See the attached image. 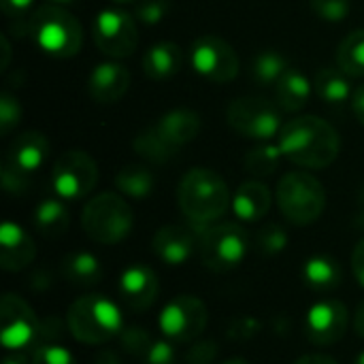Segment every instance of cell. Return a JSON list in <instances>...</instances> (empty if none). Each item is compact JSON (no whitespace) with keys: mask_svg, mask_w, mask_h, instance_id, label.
Listing matches in <instances>:
<instances>
[{"mask_svg":"<svg viewBox=\"0 0 364 364\" xmlns=\"http://www.w3.org/2000/svg\"><path fill=\"white\" fill-rule=\"evenodd\" d=\"M277 145L284 158L314 171L331 166L341 151L337 130L318 115H299L286 122L279 130Z\"/></svg>","mask_w":364,"mask_h":364,"instance_id":"6da1fadb","label":"cell"},{"mask_svg":"<svg viewBox=\"0 0 364 364\" xmlns=\"http://www.w3.org/2000/svg\"><path fill=\"white\" fill-rule=\"evenodd\" d=\"M177 203L190 226L198 232L215 224L232 207V196L220 173L194 166L179 181Z\"/></svg>","mask_w":364,"mask_h":364,"instance_id":"7a4b0ae2","label":"cell"},{"mask_svg":"<svg viewBox=\"0 0 364 364\" xmlns=\"http://www.w3.org/2000/svg\"><path fill=\"white\" fill-rule=\"evenodd\" d=\"M66 328L79 343L102 346L122 335V311L107 296L85 294L68 307Z\"/></svg>","mask_w":364,"mask_h":364,"instance_id":"3957f363","label":"cell"},{"mask_svg":"<svg viewBox=\"0 0 364 364\" xmlns=\"http://www.w3.org/2000/svg\"><path fill=\"white\" fill-rule=\"evenodd\" d=\"M34 45L51 58H75L83 45V28L79 19L58 4H41L30 28Z\"/></svg>","mask_w":364,"mask_h":364,"instance_id":"277c9868","label":"cell"},{"mask_svg":"<svg viewBox=\"0 0 364 364\" xmlns=\"http://www.w3.org/2000/svg\"><path fill=\"white\" fill-rule=\"evenodd\" d=\"M134 224V215L124 196L115 192H102L92 196L81 211L83 232L100 245L122 243Z\"/></svg>","mask_w":364,"mask_h":364,"instance_id":"5b68a950","label":"cell"},{"mask_svg":"<svg viewBox=\"0 0 364 364\" xmlns=\"http://www.w3.org/2000/svg\"><path fill=\"white\" fill-rule=\"evenodd\" d=\"M277 207L294 226H309L320 220L326 209L324 186L307 171H292L284 175L275 190Z\"/></svg>","mask_w":364,"mask_h":364,"instance_id":"8992f818","label":"cell"},{"mask_svg":"<svg viewBox=\"0 0 364 364\" xmlns=\"http://www.w3.org/2000/svg\"><path fill=\"white\" fill-rule=\"evenodd\" d=\"M250 250V235L241 224L215 222L198 230V252L203 264L213 273L237 269Z\"/></svg>","mask_w":364,"mask_h":364,"instance_id":"52a82bcc","label":"cell"},{"mask_svg":"<svg viewBox=\"0 0 364 364\" xmlns=\"http://www.w3.org/2000/svg\"><path fill=\"white\" fill-rule=\"evenodd\" d=\"M226 122L237 134L260 143L279 136V130L284 126L282 109L277 107V102L258 96L235 98L226 109Z\"/></svg>","mask_w":364,"mask_h":364,"instance_id":"ba28073f","label":"cell"},{"mask_svg":"<svg viewBox=\"0 0 364 364\" xmlns=\"http://www.w3.org/2000/svg\"><path fill=\"white\" fill-rule=\"evenodd\" d=\"M188 62L196 75L213 83H230L241 66L232 45L215 34L198 36L188 51Z\"/></svg>","mask_w":364,"mask_h":364,"instance_id":"9c48e42d","label":"cell"},{"mask_svg":"<svg viewBox=\"0 0 364 364\" xmlns=\"http://www.w3.org/2000/svg\"><path fill=\"white\" fill-rule=\"evenodd\" d=\"M98 181V166L87 151L70 149L55 158L51 166V188L58 198H85Z\"/></svg>","mask_w":364,"mask_h":364,"instance_id":"30bf717a","label":"cell"},{"mask_svg":"<svg viewBox=\"0 0 364 364\" xmlns=\"http://www.w3.org/2000/svg\"><path fill=\"white\" fill-rule=\"evenodd\" d=\"M94 45L100 53L122 60L130 58L139 45V30L136 21L130 13L122 9H102L98 11L94 26H92Z\"/></svg>","mask_w":364,"mask_h":364,"instance_id":"8fae6325","label":"cell"},{"mask_svg":"<svg viewBox=\"0 0 364 364\" xmlns=\"http://www.w3.org/2000/svg\"><path fill=\"white\" fill-rule=\"evenodd\" d=\"M209 322L207 305L194 294H179L168 301L160 314V333L175 343H188L198 339Z\"/></svg>","mask_w":364,"mask_h":364,"instance_id":"7c38bea8","label":"cell"},{"mask_svg":"<svg viewBox=\"0 0 364 364\" xmlns=\"http://www.w3.org/2000/svg\"><path fill=\"white\" fill-rule=\"evenodd\" d=\"M0 341L6 352H21L36 346L38 318L34 309L17 294L6 292L0 303Z\"/></svg>","mask_w":364,"mask_h":364,"instance_id":"4fadbf2b","label":"cell"},{"mask_svg":"<svg viewBox=\"0 0 364 364\" xmlns=\"http://www.w3.org/2000/svg\"><path fill=\"white\" fill-rule=\"evenodd\" d=\"M348 326H350L348 307L335 299H324L311 305L305 316V333L314 346H335L346 337Z\"/></svg>","mask_w":364,"mask_h":364,"instance_id":"5bb4252c","label":"cell"},{"mask_svg":"<svg viewBox=\"0 0 364 364\" xmlns=\"http://www.w3.org/2000/svg\"><path fill=\"white\" fill-rule=\"evenodd\" d=\"M49 151H51L49 139L38 130H28L11 141L2 164L19 175L30 177L32 173H36L45 166Z\"/></svg>","mask_w":364,"mask_h":364,"instance_id":"9a60e30c","label":"cell"},{"mask_svg":"<svg viewBox=\"0 0 364 364\" xmlns=\"http://www.w3.org/2000/svg\"><path fill=\"white\" fill-rule=\"evenodd\" d=\"M117 290L122 301L134 309V311H145L149 309L160 294V282L154 269H149L147 264H132L128 269L122 271L119 282H117Z\"/></svg>","mask_w":364,"mask_h":364,"instance_id":"2e32d148","label":"cell"},{"mask_svg":"<svg viewBox=\"0 0 364 364\" xmlns=\"http://www.w3.org/2000/svg\"><path fill=\"white\" fill-rule=\"evenodd\" d=\"M198 247V232L190 226H179V224H168L162 226L154 239H151V250L154 254L168 267H181Z\"/></svg>","mask_w":364,"mask_h":364,"instance_id":"e0dca14e","label":"cell"},{"mask_svg":"<svg viewBox=\"0 0 364 364\" xmlns=\"http://www.w3.org/2000/svg\"><path fill=\"white\" fill-rule=\"evenodd\" d=\"M130 87V70L119 62H100L87 77V94L98 105H115Z\"/></svg>","mask_w":364,"mask_h":364,"instance_id":"ac0fdd59","label":"cell"},{"mask_svg":"<svg viewBox=\"0 0 364 364\" xmlns=\"http://www.w3.org/2000/svg\"><path fill=\"white\" fill-rule=\"evenodd\" d=\"M36 258V245L32 237L15 222L0 226V267L6 273L28 269Z\"/></svg>","mask_w":364,"mask_h":364,"instance_id":"d6986e66","label":"cell"},{"mask_svg":"<svg viewBox=\"0 0 364 364\" xmlns=\"http://www.w3.org/2000/svg\"><path fill=\"white\" fill-rule=\"evenodd\" d=\"M271 205L273 194L258 179L243 181L232 194V211L241 222H260L271 211Z\"/></svg>","mask_w":364,"mask_h":364,"instance_id":"ffe728a7","label":"cell"},{"mask_svg":"<svg viewBox=\"0 0 364 364\" xmlns=\"http://www.w3.org/2000/svg\"><path fill=\"white\" fill-rule=\"evenodd\" d=\"M200 115L192 109H173L166 111L156 124L154 128L177 149H181L183 145L192 143L198 132H200Z\"/></svg>","mask_w":364,"mask_h":364,"instance_id":"44dd1931","label":"cell"},{"mask_svg":"<svg viewBox=\"0 0 364 364\" xmlns=\"http://www.w3.org/2000/svg\"><path fill=\"white\" fill-rule=\"evenodd\" d=\"M143 73L154 81H166L181 70L183 64V49L177 43L162 41L151 45L143 53Z\"/></svg>","mask_w":364,"mask_h":364,"instance_id":"7402d4cb","label":"cell"},{"mask_svg":"<svg viewBox=\"0 0 364 364\" xmlns=\"http://www.w3.org/2000/svg\"><path fill=\"white\" fill-rule=\"evenodd\" d=\"M32 224L45 239H60L70 226V211L64 198H45L32 211Z\"/></svg>","mask_w":364,"mask_h":364,"instance_id":"603a6c76","label":"cell"},{"mask_svg":"<svg viewBox=\"0 0 364 364\" xmlns=\"http://www.w3.org/2000/svg\"><path fill=\"white\" fill-rule=\"evenodd\" d=\"M311 81L296 68H288L286 75L275 85V102L286 113L301 111L311 96Z\"/></svg>","mask_w":364,"mask_h":364,"instance_id":"cb8c5ba5","label":"cell"},{"mask_svg":"<svg viewBox=\"0 0 364 364\" xmlns=\"http://www.w3.org/2000/svg\"><path fill=\"white\" fill-rule=\"evenodd\" d=\"M62 275L77 288H92L102 279L100 260L90 252H70L62 260Z\"/></svg>","mask_w":364,"mask_h":364,"instance_id":"d4e9b609","label":"cell"},{"mask_svg":"<svg viewBox=\"0 0 364 364\" xmlns=\"http://www.w3.org/2000/svg\"><path fill=\"white\" fill-rule=\"evenodd\" d=\"M303 279L309 288L320 290V292H328V290H335L341 286L343 271L335 258H331L326 254H316V256L305 260Z\"/></svg>","mask_w":364,"mask_h":364,"instance_id":"484cf974","label":"cell"},{"mask_svg":"<svg viewBox=\"0 0 364 364\" xmlns=\"http://www.w3.org/2000/svg\"><path fill=\"white\" fill-rule=\"evenodd\" d=\"M314 90L320 100H324L326 105H333V107H341V105L350 102V98L354 96L350 77L339 66L320 68L316 75V81H314Z\"/></svg>","mask_w":364,"mask_h":364,"instance_id":"4316f807","label":"cell"},{"mask_svg":"<svg viewBox=\"0 0 364 364\" xmlns=\"http://www.w3.org/2000/svg\"><path fill=\"white\" fill-rule=\"evenodd\" d=\"M113 183L119 194L143 200L156 190V175L145 164H126L115 173Z\"/></svg>","mask_w":364,"mask_h":364,"instance_id":"83f0119b","label":"cell"},{"mask_svg":"<svg viewBox=\"0 0 364 364\" xmlns=\"http://www.w3.org/2000/svg\"><path fill=\"white\" fill-rule=\"evenodd\" d=\"M132 149L141 158H145L147 162H154V164H166V162H171L179 154V149L173 147L154 126L141 130L132 139Z\"/></svg>","mask_w":364,"mask_h":364,"instance_id":"f1b7e54d","label":"cell"},{"mask_svg":"<svg viewBox=\"0 0 364 364\" xmlns=\"http://www.w3.org/2000/svg\"><path fill=\"white\" fill-rule=\"evenodd\" d=\"M337 66L350 77H364V28L350 32L337 49Z\"/></svg>","mask_w":364,"mask_h":364,"instance_id":"f546056e","label":"cell"},{"mask_svg":"<svg viewBox=\"0 0 364 364\" xmlns=\"http://www.w3.org/2000/svg\"><path fill=\"white\" fill-rule=\"evenodd\" d=\"M290 68L288 64V58L275 49H267V51H260L258 55H254L252 60V77L262 85V87H269V85H277V81L286 75V70Z\"/></svg>","mask_w":364,"mask_h":364,"instance_id":"4dcf8cb0","label":"cell"},{"mask_svg":"<svg viewBox=\"0 0 364 364\" xmlns=\"http://www.w3.org/2000/svg\"><path fill=\"white\" fill-rule=\"evenodd\" d=\"M282 158H284V154H282L279 145H273L271 141H267L245 154L243 166L252 177H271L279 168Z\"/></svg>","mask_w":364,"mask_h":364,"instance_id":"1f68e13d","label":"cell"},{"mask_svg":"<svg viewBox=\"0 0 364 364\" xmlns=\"http://www.w3.org/2000/svg\"><path fill=\"white\" fill-rule=\"evenodd\" d=\"M2 13L9 21V28L15 36L30 34L32 19L36 13V0H0Z\"/></svg>","mask_w":364,"mask_h":364,"instance_id":"d6a6232c","label":"cell"},{"mask_svg":"<svg viewBox=\"0 0 364 364\" xmlns=\"http://www.w3.org/2000/svg\"><path fill=\"white\" fill-rule=\"evenodd\" d=\"M288 230L282 224H264L258 232H256V247L262 256H277L288 247Z\"/></svg>","mask_w":364,"mask_h":364,"instance_id":"836d02e7","label":"cell"},{"mask_svg":"<svg viewBox=\"0 0 364 364\" xmlns=\"http://www.w3.org/2000/svg\"><path fill=\"white\" fill-rule=\"evenodd\" d=\"M21 115L23 111H21V102L17 100V96L2 92L0 94V134L9 136L21 122Z\"/></svg>","mask_w":364,"mask_h":364,"instance_id":"e575fe53","label":"cell"},{"mask_svg":"<svg viewBox=\"0 0 364 364\" xmlns=\"http://www.w3.org/2000/svg\"><path fill=\"white\" fill-rule=\"evenodd\" d=\"M171 0H136L134 2V17L145 26H158L171 11Z\"/></svg>","mask_w":364,"mask_h":364,"instance_id":"d590c367","label":"cell"},{"mask_svg":"<svg viewBox=\"0 0 364 364\" xmlns=\"http://www.w3.org/2000/svg\"><path fill=\"white\" fill-rule=\"evenodd\" d=\"M151 337L145 328L141 326H130V328H124L122 335H119V346L126 354L134 356V358H143V354L147 352V348L151 346Z\"/></svg>","mask_w":364,"mask_h":364,"instance_id":"8d00e7d4","label":"cell"},{"mask_svg":"<svg viewBox=\"0 0 364 364\" xmlns=\"http://www.w3.org/2000/svg\"><path fill=\"white\" fill-rule=\"evenodd\" d=\"M309 6L314 13L331 23H339L350 15L352 2L350 0H309Z\"/></svg>","mask_w":364,"mask_h":364,"instance_id":"74e56055","label":"cell"},{"mask_svg":"<svg viewBox=\"0 0 364 364\" xmlns=\"http://www.w3.org/2000/svg\"><path fill=\"white\" fill-rule=\"evenodd\" d=\"M32 364H77L75 356L58 346V343H45V346H36L32 348Z\"/></svg>","mask_w":364,"mask_h":364,"instance_id":"f35d334b","label":"cell"},{"mask_svg":"<svg viewBox=\"0 0 364 364\" xmlns=\"http://www.w3.org/2000/svg\"><path fill=\"white\" fill-rule=\"evenodd\" d=\"M141 360L143 364H175V348L166 339H154Z\"/></svg>","mask_w":364,"mask_h":364,"instance_id":"ab89813d","label":"cell"},{"mask_svg":"<svg viewBox=\"0 0 364 364\" xmlns=\"http://www.w3.org/2000/svg\"><path fill=\"white\" fill-rule=\"evenodd\" d=\"M260 331V322L250 318V316H241V318H235L230 324H228V331H226V337L232 339V341H247L252 337H256Z\"/></svg>","mask_w":364,"mask_h":364,"instance_id":"60d3db41","label":"cell"},{"mask_svg":"<svg viewBox=\"0 0 364 364\" xmlns=\"http://www.w3.org/2000/svg\"><path fill=\"white\" fill-rule=\"evenodd\" d=\"M218 358V343L211 339L194 343L186 352V364H213Z\"/></svg>","mask_w":364,"mask_h":364,"instance_id":"b9f144b4","label":"cell"},{"mask_svg":"<svg viewBox=\"0 0 364 364\" xmlns=\"http://www.w3.org/2000/svg\"><path fill=\"white\" fill-rule=\"evenodd\" d=\"M0 177H2V188H4V192H9V194H23L26 188L30 186V177L19 175V173L11 171V168L4 166V164H2Z\"/></svg>","mask_w":364,"mask_h":364,"instance_id":"7bdbcfd3","label":"cell"},{"mask_svg":"<svg viewBox=\"0 0 364 364\" xmlns=\"http://www.w3.org/2000/svg\"><path fill=\"white\" fill-rule=\"evenodd\" d=\"M62 337V322L58 318H47L38 324V337H36V346H45V343H55ZM34 346V348H36Z\"/></svg>","mask_w":364,"mask_h":364,"instance_id":"ee69618b","label":"cell"},{"mask_svg":"<svg viewBox=\"0 0 364 364\" xmlns=\"http://www.w3.org/2000/svg\"><path fill=\"white\" fill-rule=\"evenodd\" d=\"M352 273L360 282V286H364V239L356 243L352 252Z\"/></svg>","mask_w":364,"mask_h":364,"instance_id":"f6af8a7d","label":"cell"},{"mask_svg":"<svg viewBox=\"0 0 364 364\" xmlns=\"http://www.w3.org/2000/svg\"><path fill=\"white\" fill-rule=\"evenodd\" d=\"M51 286V275L47 273V271H34L32 275H30V288L32 290H47Z\"/></svg>","mask_w":364,"mask_h":364,"instance_id":"bcb514c9","label":"cell"},{"mask_svg":"<svg viewBox=\"0 0 364 364\" xmlns=\"http://www.w3.org/2000/svg\"><path fill=\"white\" fill-rule=\"evenodd\" d=\"M352 109H354L358 122L364 126V83L354 92V96H352Z\"/></svg>","mask_w":364,"mask_h":364,"instance_id":"7dc6e473","label":"cell"},{"mask_svg":"<svg viewBox=\"0 0 364 364\" xmlns=\"http://www.w3.org/2000/svg\"><path fill=\"white\" fill-rule=\"evenodd\" d=\"M294 364H339L335 358L326 356V354H307V356H301Z\"/></svg>","mask_w":364,"mask_h":364,"instance_id":"c3c4849f","label":"cell"},{"mask_svg":"<svg viewBox=\"0 0 364 364\" xmlns=\"http://www.w3.org/2000/svg\"><path fill=\"white\" fill-rule=\"evenodd\" d=\"M94 364H124V363H122V358H119V354H117V352H113V350H102V352H98V354H96Z\"/></svg>","mask_w":364,"mask_h":364,"instance_id":"681fc988","label":"cell"},{"mask_svg":"<svg viewBox=\"0 0 364 364\" xmlns=\"http://www.w3.org/2000/svg\"><path fill=\"white\" fill-rule=\"evenodd\" d=\"M354 226L364 232V186L358 192V211H356V218H354Z\"/></svg>","mask_w":364,"mask_h":364,"instance_id":"f907efd6","label":"cell"},{"mask_svg":"<svg viewBox=\"0 0 364 364\" xmlns=\"http://www.w3.org/2000/svg\"><path fill=\"white\" fill-rule=\"evenodd\" d=\"M354 331H356L358 337L364 339V301L358 305V309L354 314Z\"/></svg>","mask_w":364,"mask_h":364,"instance_id":"816d5d0a","label":"cell"},{"mask_svg":"<svg viewBox=\"0 0 364 364\" xmlns=\"http://www.w3.org/2000/svg\"><path fill=\"white\" fill-rule=\"evenodd\" d=\"M2 364H28V358L21 352H9Z\"/></svg>","mask_w":364,"mask_h":364,"instance_id":"f5cc1de1","label":"cell"},{"mask_svg":"<svg viewBox=\"0 0 364 364\" xmlns=\"http://www.w3.org/2000/svg\"><path fill=\"white\" fill-rule=\"evenodd\" d=\"M0 41H2V53H4V58H2V62H0V68L4 70V68L9 66V60H11V47H9V38H6L4 34H2Z\"/></svg>","mask_w":364,"mask_h":364,"instance_id":"db71d44e","label":"cell"},{"mask_svg":"<svg viewBox=\"0 0 364 364\" xmlns=\"http://www.w3.org/2000/svg\"><path fill=\"white\" fill-rule=\"evenodd\" d=\"M49 4H58V6H66V4H75L77 0H47Z\"/></svg>","mask_w":364,"mask_h":364,"instance_id":"11a10c76","label":"cell"},{"mask_svg":"<svg viewBox=\"0 0 364 364\" xmlns=\"http://www.w3.org/2000/svg\"><path fill=\"white\" fill-rule=\"evenodd\" d=\"M222 364H250L245 358H230V360H226V363Z\"/></svg>","mask_w":364,"mask_h":364,"instance_id":"9f6ffc18","label":"cell"},{"mask_svg":"<svg viewBox=\"0 0 364 364\" xmlns=\"http://www.w3.org/2000/svg\"><path fill=\"white\" fill-rule=\"evenodd\" d=\"M111 2H115V4H134L136 0H111Z\"/></svg>","mask_w":364,"mask_h":364,"instance_id":"6f0895ef","label":"cell"},{"mask_svg":"<svg viewBox=\"0 0 364 364\" xmlns=\"http://www.w3.org/2000/svg\"><path fill=\"white\" fill-rule=\"evenodd\" d=\"M354 364H364V352H360V354L356 356V360H354Z\"/></svg>","mask_w":364,"mask_h":364,"instance_id":"680465c9","label":"cell"}]
</instances>
